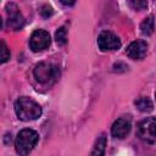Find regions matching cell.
Listing matches in <instances>:
<instances>
[{
    "label": "cell",
    "mask_w": 156,
    "mask_h": 156,
    "mask_svg": "<svg viewBox=\"0 0 156 156\" xmlns=\"http://www.w3.org/2000/svg\"><path fill=\"white\" fill-rule=\"evenodd\" d=\"M105 147H106V136L104 134H101L96 139V141L94 144V147L90 152V156H104Z\"/></svg>",
    "instance_id": "obj_10"
},
{
    "label": "cell",
    "mask_w": 156,
    "mask_h": 156,
    "mask_svg": "<svg viewBox=\"0 0 156 156\" xmlns=\"http://www.w3.org/2000/svg\"><path fill=\"white\" fill-rule=\"evenodd\" d=\"M134 104H135L136 108L140 110V111H143V112H149V111H151L152 107H154L152 101H151L149 98H145V96L139 98L138 100H135Z\"/></svg>",
    "instance_id": "obj_11"
},
{
    "label": "cell",
    "mask_w": 156,
    "mask_h": 156,
    "mask_svg": "<svg viewBox=\"0 0 156 156\" xmlns=\"http://www.w3.org/2000/svg\"><path fill=\"white\" fill-rule=\"evenodd\" d=\"M1 26H2V22H1V18H0V28H1Z\"/></svg>",
    "instance_id": "obj_17"
},
{
    "label": "cell",
    "mask_w": 156,
    "mask_h": 156,
    "mask_svg": "<svg viewBox=\"0 0 156 156\" xmlns=\"http://www.w3.org/2000/svg\"><path fill=\"white\" fill-rule=\"evenodd\" d=\"M141 33L145 35H151L154 33V16H149L140 24Z\"/></svg>",
    "instance_id": "obj_12"
},
{
    "label": "cell",
    "mask_w": 156,
    "mask_h": 156,
    "mask_svg": "<svg viewBox=\"0 0 156 156\" xmlns=\"http://www.w3.org/2000/svg\"><path fill=\"white\" fill-rule=\"evenodd\" d=\"M130 5L135 9V10H143L147 6L146 1H130Z\"/></svg>",
    "instance_id": "obj_16"
},
{
    "label": "cell",
    "mask_w": 156,
    "mask_h": 156,
    "mask_svg": "<svg viewBox=\"0 0 156 156\" xmlns=\"http://www.w3.org/2000/svg\"><path fill=\"white\" fill-rule=\"evenodd\" d=\"M98 45L102 51H110V50H117L121 46V40L116 34L112 32H101L98 37Z\"/></svg>",
    "instance_id": "obj_6"
},
{
    "label": "cell",
    "mask_w": 156,
    "mask_h": 156,
    "mask_svg": "<svg viewBox=\"0 0 156 156\" xmlns=\"http://www.w3.org/2000/svg\"><path fill=\"white\" fill-rule=\"evenodd\" d=\"M55 39L58 45H65L67 41V29L66 27H60L55 33Z\"/></svg>",
    "instance_id": "obj_13"
},
{
    "label": "cell",
    "mask_w": 156,
    "mask_h": 156,
    "mask_svg": "<svg viewBox=\"0 0 156 156\" xmlns=\"http://www.w3.org/2000/svg\"><path fill=\"white\" fill-rule=\"evenodd\" d=\"M10 58V50L4 40L0 39V63L6 62Z\"/></svg>",
    "instance_id": "obj_14"
},
{
    "label": "cell",
    "mask_w": 156,
    "mask_h": 156,
    "mask_svg": "<svg viewBox=\"0 0 156 156\" xmlns=\"http://www.w3.org/2000/svg\"><path fill=\"white\" fill-rule=\"evenodd\" d=\"M38 140H39V136H38V133L35 130L29 129V128L22 129L17 134V138H16V141H15L17 154L21 155V156L29 155V152L37 145Z\"/></svg>",
    "instance_id": "obj_2"
},
{
    "label": "cell",
    "mask_w": 156,
    "mask_h": 156,
    "mask_svg": "<svg viewBox=\"0 0 156 156\" xmlns=\"http://www.w3.org/2000/svg\"><path fill=\"white\" fill-rule=\"evenodd\" d=\"M156 121L154 117H147L143 119L136 128L138 136L143 140L146 141L147 144H155L156 141Z\"/></svg>",
    "instance_id": "obj_4"
},
{
    "label": "cell",
    "mask_w": 156,
    "mask_h": 156,
    "mask_svg": "<svg viewBox=\"0 0 156 156\" xmlns=\"http://www.w3.org/2000/svg\"><path fill=\"white\" fill-rule=\"evenodd\" d=\"M130 127H132V124H130L129 118L122 117V118H118L117 121H115V123L111 127V133L115 138L122 139L130 132Z\"/></svg>",
    "instance_id": "obj_9"
},
{
    "label": "cell",
    "mask_w": 156,
    "mask_h": 156,
    "mask_svg": "<svg viewBox=\"0 0 156 156\" xmlns=\"http://www.w3.org/2000/svg\"><path fill=\"white\" fill-rule=\"evenodd\" d=\"M33 74L35 77V79L39 82V83H50V82H54L60 72H58V68L52 65V63H49V62H40L39 65L35 66L34 71H33Z\"/></svg>",
    "instance_id": "obj_3"
},
{
    "label": "cell",
    "mask_w": 156,
    "mask_h": 156,
    "mask_svg": "<svg viewBox=\"0 0 156 156\" xmlns=\"http://www.w3.org/2000/svg\"><path fill=\"white\" fill-rule=\"evenodd\" d=\"M126 52L133 60H141L147 52V44L144 40H135L128 45Z\"/></svg>",
    "instance_id": "obj_8"
},
{
    "label": "cell",
    "mask_w": 156,
    "mask_h": 156,
    "mask_svg": "<svg viewBox=\"0 0 156 156\" xmlns=\"http://www.w3.org/2000/svg\"><path fill=\"white\" fill-rule=\"evenodd\" d=\"M6 10H7V16H9L7 17V26L15 30L21 29L24 24V18L21 15L17 5L13 2H10V4H7Z\"/></svg>",
    "instance_id": "obj_7"
},
{
    "label": "cell",
    "mask_w": 156,
    "mask_h": 156,
    "mask_svg": "<svg viewBox=\"0 0 156 156\" xmlns=\"http://www.w3.org/2000/svg\"><path fill=\"white\" fill-rule=\"evenodd\" d=\"M15 111L20 119L22 121H33L41 115L40 105L30 98L22 96L15 102Z\"/></svg>",
    "instance_id": "obj_1"
},
{
    "label": "cell",
    "mask_w": 156,
    "mask_h": 156,
    "mask_svg": "<svg viewBox=\"0 0 156 156\" xmlns=\"http://www.w3.org/2000/svg\"><path fill=\"white\" fill-rule=\"evenodd\" d=\"M50 41H51L50 34L46 30L37 29L30 35L29 45L34 52H38V51H43L44 49H46L50 45Z\"/></svg>",
    "instance_id": "obj_5"
},
{
    "label": "cell",
    "mask_w": 156,
    "mask_h": 156,
    "mask_svg": "<svg viewBox=\"0 0 156 156\" xmlns=\"http://www.w3.org/2000/svg\"><path fill=\"white\" fill-rule=\"evenodd\" d=\"M40 15H41L44 18H48L49 16H51V15H52V9H51L49 5H44V6H41Z\"/></svg>",
    "instance_id": "obj_15"
}]
</instances>
